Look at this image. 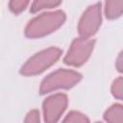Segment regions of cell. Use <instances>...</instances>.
Returning <instances> with one entry per match:
<instances>
[{
	"label": "cell",
	"instance_id": "5b68a950",
	"mask_svg": "<svg viewBox=\"0 0 123 123\" xmlns=\"http://www.w3.org/2000/svg\"><path fill=\"white\" fill-rule=\"evenodd\" d=\"M102 22L101 3H95L89 6L83 13L79 25L78 31L81 37H86L93 36L98 31Z\"/></svg>",
	"mask_w": 123,
	"mask_h": 123
},
{
	"label": "cell",
	"instance_id": "5bb4252c",
	"mask_svg": "<svg viewBox=\"0 0 123 123\" xmlns=\"http://www.w3.org/2000/svg\"><path fill=\"white\" fill-rule=\"evenodd\" d=\"M95 123H101V122H95Z\"/></svg>",
	"mask_w": 123,
	"mask_h": 123
},
{
	"label": "cell",
	"instance_id": "8fae6325",
	"mask_svg": "<svg viewBox=\"0 0 123 123\" xmlns=\"http://www.w3.org/2000/svg\"><path fill=\"white\" fill-rule=\"evenodd\" d=\"M111 93L117 99H122L123 96V78H116L111 85Z\"/></svg>",
	"mask_w": 123,
	"mask_h": 123
},
{
	"label": "cell",
	"instance_id": "9c48e42d",
	"mask_svg": "<svg viewBox=\"0 0 123 123\" xmlns=\"http://www.w3.org/2000/svg\"><path fill=\"white\" fill-rule=\"evenodd\" d=\"M61 4H62V2L57 1V0H37V1L33 2L32 7H31V12H37L41 11L43 9L56 8Z\"/></svg>",
	"mask_w": 123,
	"mask_h": 123
},
{
	"label": "cell",
	"instance_id": "7c38bea8",
	"mask_svg": "<svg viewBox=\"0 0 123 123\" xmlns=\"http://www.w3.org/2000/svg\"><path fill=\"white\" fill-rule=\"evenodd\" d=\"M29 4H30V2L25 1V0H12V1H10L9 7L12 12L19 13V12H23Z\"/></svg>",
	"mask_w": 123,
	"mask_h": 123
},
{
	"label": "cell",
	"instance_id": "6da1fadb",
	"mask_svg": "<svg viewBox=\"0 0 123 123\" xmlns=\"http://www.w3.org/2000/svg\"><path fill=\"white\" fill-rule=\"evenodd\" d=\"M65 21L62 11L44 12L32 19L25 28V35L30 38L42 37L59 29Z\"/></svg>",
	"mask_w": 123,
	"mask_h": 123
},
{
	"label": "cell",
	"instance_id": "8992f818",
	"mask_svg": "<svg viewBox=\"0 0 123 123\" xmlns=\"http://www.w3.org/2000/svg\"><path fill=\"white\" fill-rule=\"evenodd\" d=\"M67 96L63 93H56L47 97L42 105L44 121L46 123H57L67 106Z\"/></svg>",
	"mask_w": 123,
	"mask_h": 123
},
{
	"label": "cell",
	"instance_id": "30bf717a",
	"mask_svg": "<svg viewBox=\"0 0 123 123\" xmlns=\"http://www.w3.org/2000/svg\"><path fill=\"white\" fill-rule=\"evenodd\" d=\"M62 123H89V120L82 112L72 111L65 116Z\"/></svg>",
	"mask_w": 123,
	"mask_h": 123
},
{
	"label": "cell",
	"instance_id": "4fadbf2b",
	"mask_svg": "<svg viewBox=\"0 0 123 123\" xmlns=\"http://www.w3.org/2000/svg\"><path fill=\"white\" fill-rule=\"evenodd\" d=\"M24 123H40L39 119V112L37 110H32L30 111L24 120Z\"/></svg>",
	"mask_w": 123,
	"mask_h": 123
},
{
	"label": "cell",
	"instance_id": "ba28073f",
	"mask_svg": "<svg viewBox=\"0 0 123 123\" xmlns=\"http://www.w3.org/2000/svg\"><path fill=\"white\" fill-rule=\"evenodd\" d=\"M123 1H107L105 5L106 16L109 19H115L122 14Z\"/></svg>",
	"mask_w": 123,
	"mask_h": 123
},
{
	"label": "cell",
	"instance_id": "277c9868",
	"mask_svg": "<svg viewBox=\"0 0 123 123\" xmlns=\"http://www.w3.org/2000/svg\"><path fill=\"white\" fill-rule=\"evenodd\" d=\"M94 44H95V40L91 38H86V37L75 38L72 41L68 49V52L63 59L64 63L71 66L83 65L89 58L94 48Z\"/></svg>",
	"mask_w": 123,
	"mask_h": 123
},
{
	"label": "cell",
	"instance_id": "52a82bcc",
	"mask_svg": "<svg viewBox=\"0 0 123 123\" xmlns=\"http://www.w3.org/2000/svg\"><path fill=\"white\" fill-rule=\"evenodd\" d=\"M104 119L108 123H123V108L120 104L111 106L104 113Z\"/></svg>",
	"mask_w": 123,
	"mask_h": 123
},
{
	"label": "cell",
	"instance_id": "3957f363",
	"mask_svg": "<svg viewBox=\"0 0 123 123\" xmlns=\"http://www.w3.org/2000/svg\"><path fill=\"white\" fill-rule=\"evenodd\" d=\"M82 79V75L74 70L68 69H58L48 76H46L39 87L40 94L51 92L55 89L65 88L68 89L77 85Z\"/></svg>",
	"mask_w": 123,
	"mask_h": 123
},
{
	"label": "cell",
	"instance_id": "7a4b0ae2",
	"mask_svg": "<svg viewBox=\"0 0 123 123\" xmlns=\"http://www.w3.org/2000/svg\"><path fill=\"white\" fill-rule=\"evenodd\" d=\"M62 55V50L57 47L44 49L31 57L21 67L20 73L24 76H34L40 74L45 69L54 64Z\"/></svg>",
	"mask_w": 123,
	"mask_h": 123
}]
</instances>
